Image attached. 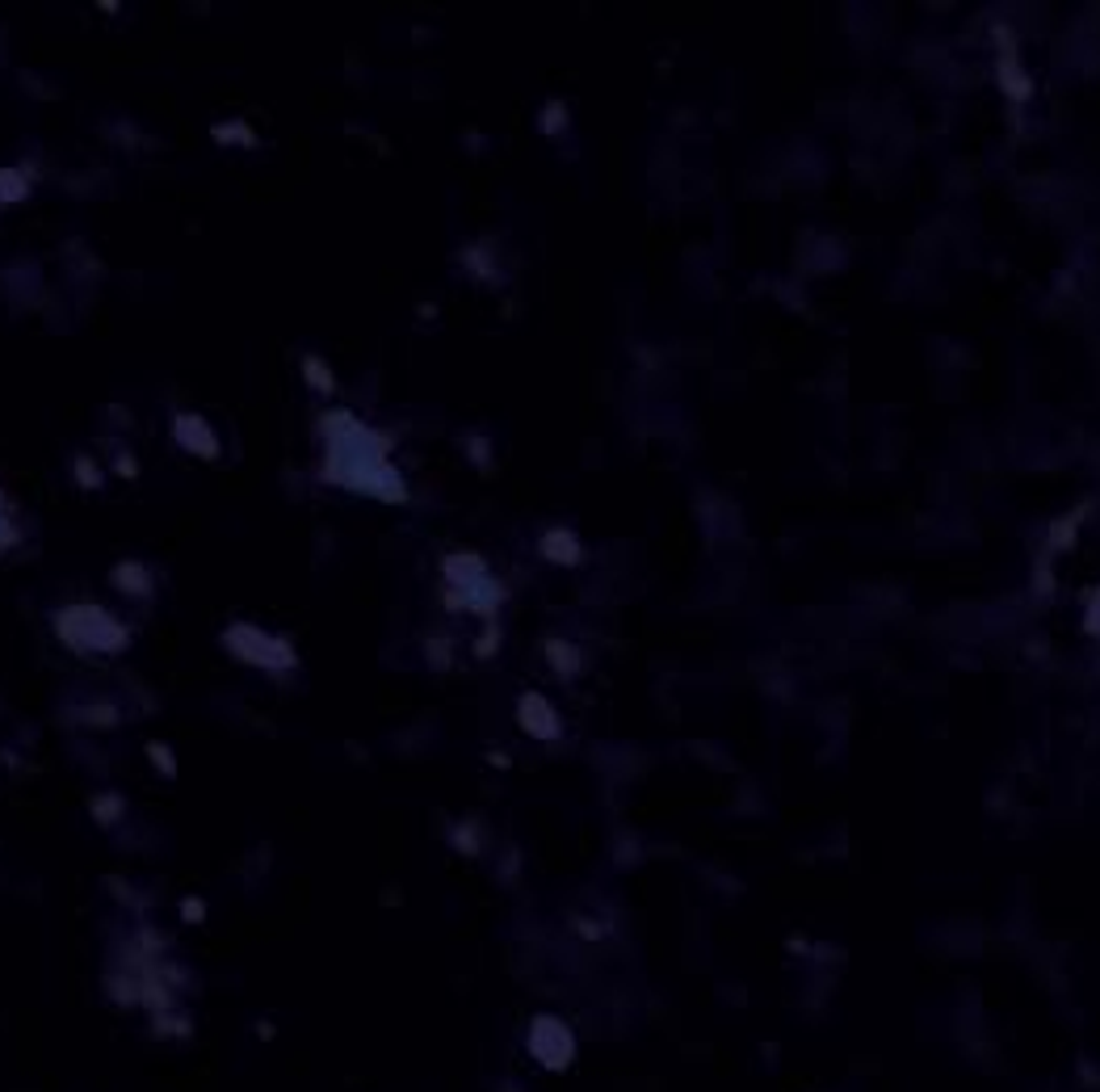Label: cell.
Wrapping results in <instances>:
<instances>
[{
    "instance_id": "16",
    "label": "cell",
    "mask_w": 1100,
    "mask_h": 1092,
    "mask_svg": "<svg viewBox=\"0 0 1100 1092\" xmlns=\"http://www.w3.org/2000/svg\"><path fill=\"white\" fill-rule=\"evenodd\" d=\"M147 752H152V761H161V769H164V773H168V778H173V773H177V764H173V752H168V748H164V744H152V748H147Z\"/></svg>"
},
{
    "instance_id": "14",
    "label": "cell",
    "mask_w": 1100,
    "mask_h": 1092,
    "mask_svg": "<svg viewBox=\"0 0 1100 1092\" xmlns=\"http://www.w3.org/2000/svg\"><path fill=\"white\" fill-rule=\"evenodd\" d=\"M76 479H81V488H97V484H102L97 466L88 463V459H81V463H76Z\"/></svg>"
},
{
    "instance_id": "4",
    "label": "cell",
    "mask_w": 1100,
    "mask_h": 1092,
    "mask_svg": "<svg viewBox=\"0 0 1100 1092\" xmlns=\"http://www.w3.org/2000/svg\"><path fill=\"white\" fill-rule=\"evenodd\" d=\"M441 568H446V580L454 584L450 597H446L454 609H475V614H492L496 609L500 593H496V580L487 575L480 555H450Z\"/></svg>"
},
{
    "instance_id": "7",
    "label": "cell",
    "mask_w": 1100,
    "mask_h": 1092,
    "mask_svg": "<svg viewBox=\"0 0 1100 1092\" xmlns=\"http://www.w3.org/2000/svg\"><path fill=\"white\" fill-rule=\"evenodd\" d=\"M517 723L537 739H555L559 736V714L551 710V702L542 698V693H525L521 702H517Z\"/></svg>"
},
{
    "instance_id": "8",
    "label": "cell",
    "mask_w": 1100,
    "mask_h": 1092,
    "mask_svg": "<svg viewBox=\"0 0 1100 1092\" xmlns=\"http://www.w3.org/2000/svg\"><path fill=\"white\" fill-rule=\"evenodd\" d=\"M109 580H114V589H122L127 597H152V568L147 563H139V559H122L114 572H109Z\"/></svg>"
},
{
    "instance_id": "3",
    "label": "cell",
    "mask_w": 1100,
    "mask_h": 1092,
    "mask_svg": "<svg viewBox=\"0 0 1100 1092\" xmlns=\"http://www.w3.org/2000/svg\"><path fill=\"white\" fill-rule=\"evenodd\" d=\"M223 648L236 655L240 664H252V668H269V673H277V668H295L298 655L291 648V639H282V634H269V630L252 627V622H232V627L223 630Z\"/></svg>"
},
{
    "instance_id": "1",
    "label": "cell",
    "mask_w": 1100,
    "mask_h": 1092,
    "mask_svg": "<svg viewBox=\"0 0 1100 1092\" xmlns=\"http://www.w3.org/2000/svg\"><path fill=\"white\" fill-rule=\"evenodd\" d=\"M320 441H323L320 479L353 491V496L387 500V505H403L407 500V484H403V475L391 463V437L378 434L375 425H366L362 416H353L345 408L323 412Z\"/></svg>"
},
{
    "instance_id": "15",
    "label": "cell",
    "mask_w": 1100,
    "mask_h": 1092,
    "mask_svg": "<svg viewBox=\"0 0 1100 1092\" xmlns=\"http://www.w3.org/2000/svg\"><path fill=\"white\" fill-rule=\"evenodd\" d=\"M546 652L555 655V668H564V673H571V668H576V652H567L564 643H551Z\"/></svg>"
},
{
    "instance_id": "9",
    "label": "cell",
    "mask_w": 1100,
    "mask_h": 1092,
    "mask_svg": "<svg viewBox=\"0 0 1100 1092\" xmlns=\"http://www.w3.org/2000/svg\"><path fill=\"white\" fill-rule=\"evenodd\" d=\"M542 555L555 559V563H576V559H580V543H576L567 530H551V534L542 538Z\"/></svg>"
},
{
    "instance_id": "13",
    "label": "cell",
    "mask_w": 1100,
    "mask_h": 1092,
    "mask_svg": "<svg viewBox=\"0 0 1100 1092\" xmlns=\"http://www.w3.org/2000/svg\"><path fill=\"white\" fill-rule=\"evenodd\" d=\"M211 135H215L218 143H232V139H240V143H257V135H252L248 127H215Z\"/></svg>"
},
{
    "instance_id": "6",
    "label": "cell",
    "mask_w": 1100,
    "mask_h": 1092,
    "mask_svg": "<svg viewBox=\"0 0 1100 1092\" xmlns=\"http://www.w3.org/2000/svg\"><path fill=\"white\" fill-rule=\"evenodd\" d=\"M530 1051L546 1067H567V1059L576 1055V1042L567 1034V1025H559L555 1017H537L530 1030Z\"/></svg>"
},
{
    "instance_id": "2",
    "label": "cell",
    "mask_w": 1100,
    "mask_h": 1092,
    "mask_svg": "<svg viewBox=\"0 0 1100 1092\" xmlns=\"http://www.w3.org/2000/svg\"><path fill=\"white\" fill-rule=\"evenodd\" d=\"M55 634H59L63 648H72L81 655H118L131 643L127 622H118L106 605H93V601L63 605L55 614Z\"/></svg>"
},
{
    "instance_id": "11",
    "label": "cell",
    "mask_w": 1100,
    "mask_h": 1092,
    "mask_svg": "<svg viewBox=\"0 0 1100 1092\" xmlns=\"http://www.w3.org/2000/svg\"><path fill=\"white\" fill-rule=\"evenodd\" d=\"M29 193V181L22 168H0V206H13Z\"/></svg>"
},
{
    "instance_id": "5",
    "label": "cell",
    "mask_w": 1100,
    "mask_h": 1092,
    "mask_svg": "<svg viewBox=\"0 0 1100 1092\" xmlns=\"http://www.w3.org/2000/svg\"><path fill=\"white\" fill-rule=\"evenodd\" d=\"M173 437H177L181 450H189V454L202 459V463H218V454H223L215 425H211L206 416H198V412H177V416H173Z\"/></svg>"
},
{
    "instance_id": "17",
    "label": "cell",
    "mask_w": 1100,
    "mask_h": 1092,
    "mask_svg": "<svg viewBox=\"0 0 1100 1092\" xmlns=\"http://www.w3.org/2000/svg\"><path fill=\"white\" fill-rule=\"evenodd\" d=\"M93 811H97V819H102V823H109V819H114V811H118V803H114V798H102V803H97Z\"/></svg>"
},
{
    "instance_id": "10",
    "label": "cell",
    "mask_w": 1100,
    "mask_h": 1092,
    "mask_svg": "<svg viewBox=\"0 0 1100 1092\" xmlns=\"http://www.w3.org/2000/svg\"><path fill=\"white\" fill-rule=\"evenodd\" d=\"M303 379H307V387H311L316 395H332V391H336L332 370H328L323 357H316V354H303Z\"/></svg>"
},
{
    "instance_id": "12",
    "label": "cell",
    "mask_w": 1100,
    "mask_h": 1092,
    "mask_svg": "<svg viewBox=\"0 0 1100 1092\" xmlns=\"http://www.w3.org/2000/svg\"><path fill=\"white\" fill-rule=\"evenodd\" d=\"M13 543H17V525L9 518V505H4V491H0V550Z\"/></svg>"
}]
</instances>
